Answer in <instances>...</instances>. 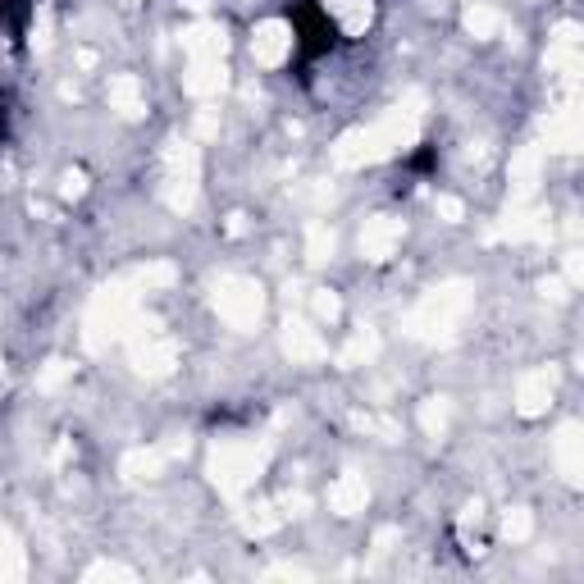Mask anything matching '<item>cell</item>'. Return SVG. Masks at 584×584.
<instances>
[{"mask_svg": "<svg viewBox=\"0 0 584 584\" xmlns=\"http://www.w3.org/2000/svg\"><path fill=\"white\" fill-rule=\"evenodd\" d=\"M366 23H370V0H343L338 5V28L347 37H357V33H366Z\"/></svg>", "mask_w": 584, "mask_h": 584, "instance_id": "1", "label": "cell"}]
</instances>
